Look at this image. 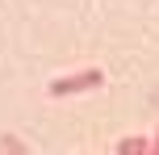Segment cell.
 I'll list each match as a JSON object with an SVG mask.
<instances>
[{"mask_svg": "<svg viewBox=\"0 0 159 155\" xmlns=\"http://www.w3.org/2000/svg\"><path fill=\"white\" fill-rule=\"evenodd\" d=\"M105 75L101 67H88V71H75V75H59V80H50V97H67V92H88V88H101Z\"/></svg>", "mask_w": 159, "mask_h": 155, "instance_id": "6da1fadb", "label": "cell"}, {"mask_svg": "<svg viewBox=\"0 0 159 155\" xmlns=\"http://www.w3.org/2000/svg\"><path fill=\"white\" fill-rule=\"evenodd\" d=\"M117 151L121 155H143V151H155V143H147V139H121Z\"/></svg>", "mask_w": 159, "mask_h": 155, "instance_id": "7a4b0ae2", "label": "cell"}, {"mask_svg": "<svg viewBox=\"0 0 159 155\" xmlns=\"http://www.w3.org/2000/svg\"><path fill=\"white\" fill-rule=\"evenodd\" d=\"M0 147L13 151V155H25V143H21V139H13V134H0Z\"/></svg>", "mask_w": 159, "mask_h": 155, "instance_id": "3957f363", "label": "cell"}, {"mask_svg": "<svg viewBox=\"0 0 159 155\" xmlns=\"http://www.w3.org/2000/svg\"><path fill=\"white\" fill-rule=\"evenodd\" d=\"M155 151H159V134H155Z\"/></svg>", "mask_w": 159, "mask_h": 155, "instance_id": "277c9868", "label": "cell"}]
</instances>
